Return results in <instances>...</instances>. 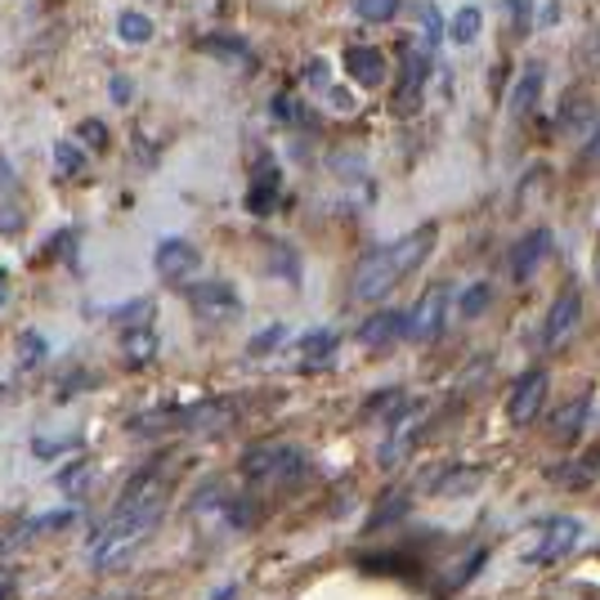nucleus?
Returning <instances> with one entry per match:
<instances>
[{
  "label": "nucleus",
  "instance_id": "f257e3e1",
  "mask_svg": "<svg viewBox=\"0 0 600 600\" xmlns=\"http://www.w3.org/2000/svg\"><path fill=\"white\" fill-rule=\"evenodd\" d=\"M435 237H439V228H435V224H417L413 233H404V237H399V243L368 252L364 261H358V270H354V287H349V296H354V301H364V305L386 301V296H390L408 274H417V270L426 265V256L435 252Z\"/></svg>",
  "mask_w": 600,
  "mask_h": 600
},
{
  "label": "nucleus",
  "instance_id": "f03ea898",
  "mask_svg": "<svg viewBox=\"0 0 600 600\" xmlns=\"http://www.w3.org/2000/svg\"><path fill=\"white\" fill-rule=\"evenodd\" d=\"M162 525V507L149 511H112L108 525L90 542V565L94 569H122L135 560V551L149 542V533Z\"/></svg>",
  "mask_w": 600,
  "mask_h": 600
},
{
  "label": "nucleus",
  "instance_id": "7ed1b4c3",
  "mask_svg": "<svg viewBox=\"0 0 600 600\" xmlns=\"http://www.w3.org/2000/svg\"><path fill=\"white\" fill-rule=\"evenodd\" d=\"M237 466H243L247 479H283V485H287V479L305 475L309 457L301 448H292V444H252Z\"/></svg>",
  "mask_w": 600,
  "mask_h": 600
},
{
  "label": "nucleus",
  "instance_id": "20e7f679",
  "mask_svg": "<svg viewBox=\"0 0 600 600\" xmlns=\"http://www.w3.org/2000/svg\"><path fill=\"white\" fill-rule=\"evenodd\" d=\"M237 426V404L228 395L197 399V404H175V430L180 435H228Z\"/></svg>",
  "mask_w": 600,
  "mask_h": 600
},
{
  "label": "nucleus",
  "instance_id": "39448f33",
  "mask_svg": "<svg viewBox=\"0 0 600 600\" xmlns=\"http://www.w3.org/2000/svg\"><path fill=\"white\" fill-rule=\"evenodd\" d=\"M184 301H189L193 318L206 323V327L233 323L237 314H243V301H237V292L228 283H184Z\"/></svg>",
  "mask_w": 600,
  "mask_h": 600
},
{
  "label": "nucleus",
  "instance_id": "423d86ee",
  "mask_svg": "<svg viewBox=\"0 0 600 600\" xmlns=\"http://www.w3.org/2000/svg\"><path fill=\"white\" fill-rule=\"evenodd\" d=\"M426 85H430V54H426L421 45H408V50H404V59H399V81H395V99H390V108H395L399 116H413V112L421 108Z\"/></svg>",
  "mask_w": 600,
  "mask_h": 600
},
{
  "label": "nucleus",
  "instance_id": "0eeeda50",
  "mask_svg": "<svg viewBox=\"0 0 600 600\" xmlns=\"http://www.w3.org/2000/svg\"><path fill=\"white\" fill-rule=\"evenodd\" d=\"M153 270H157L162 283L184 287L202 270V252H197V243H189V237H162L157 252H153Z\"/></svg>",
  "mask_w": 600,
  "mask_h": 600
},
{
  "label": "nucleus",
  "instance_id": "6e6552de",
  "mask_svg": "<svg viewBox=\"0 0 600 600\" xmlns=\"http://www.w3.org/2000/svg\"><path fill=\"white\" fill-rule=\"evenodd\" d=\"M578 542H582V525H578L573 516H551V520L538 529V542H533V551H529L525 560H529V565H556V560H565Z\"/></svg>",
  "mask_w": 600,
  "mask_h": 600
},
{
  "label": "nucleus",
  "instance_id": "1a4fd4ad",
  "mask_svg": "<svg viewBox=\"0 0 600 600\" xmlns=\"http://www.w3.org/2000/svg\"><path fill=\"white\" fill-rule=\"evenodd\" d=\"M547 390H551V377L542 368H529L511 386V395H507V421L511 426H533L538 413H542V404H547Z\"/></svg>",
  "mask_w": 600,
  "mask_h": 600
},
{
  "label": "nucleus",
  "instance_id": "9d476101",
  "mask_svg": "<svg viewBox=\"0 0 600 600\" xmlns=\"http://www.w3.org/2000/svg\"><path fill=\"white\" fill-rule=\"evenodd\" d=\"M444 309H448V287L435 283V287L408 309V340H417V345L439 340V332H444Z\"/></svg>",
  "mask_w": 600,
  "mask_h": 600
},
{
  "label": "nucleus",
  "instance_id": "9b49d317",
  "mask_svg": "<svg viewBox=\"0 0 600 600\" xmlns=\"http://www.w3.org/2000/svg\"><path fill=\"white\" fill-rule=\"evenodd\" d=\"M578 318H582V292H578V287H565V292L551 301L547 318H542V345H547V349H560V345L573 336Z\"/></svg>",
  "mask_w": 600,
  "mask_h": 600
},
{
  "label": "nucleus",
  "instance_id": "f8f14e48",
  "mask_svg": "<svg viewBox=\"0 0 600 600\" xmlns=\"http://www.w3.org/2000/svg\"><path fill=\"white\" fill-rule=\"evenodd\" d=\"M358 345L364 349H390L395 340L408 336V314L404 309H377L368 323H358Z\"/></svg>",
  "mask_w": 600,
  "mask_h": 600
},
{
  "label": "nucleus",
  "instance_id": "ddd939ff",
  "mask_svg": "<svg viewBox=\"0 0 600 600\" xmlns=\"http://www.w3.org/2000/svg\"><path fill=\"white\" fill-rule=\"evenodd\" d=\"M547 252H551V228H533V233H525L520 243H516V252H511V261H507L511 278H516V283H529V278L542 270Z\"/></svg>",
  "mask_w": 600,
  "mask_h": 600
},
{
  "label": "nucleus",
  "instance_id": "4468645a",
  "mask_svg": "<svg viewBox=\"0 0 600 600\" xmlns=\"http://www.w3.org/2000/svg\"><path fill=\"white\" fill-rule=\"evenodd\" d=\"M345 72H349V81H354V85L377 90V85L386 81L390 63H386V54H382V50H373V45H349V50H345Z\"/></svg>",
  "mask_w": 600,
  "mask_h": 600
},
{
  "label": "nucleus",
  "instance_id": "2eb2a0df",
  "mask_svg": "<svg viewBox=\"0 0 600 600\" xmlns=\"http://www.w3.org/2000/svg\"><path fill=\"white\" fill-rule=\"evenodd\" d=\"M197 50L211 54V59H220V63H228V68H237V72H252L256 68V50L243 37H233V32H211V37L197 41Z\"/></svg>",
  "mask_w": 600,
  "mask_h": 600
},
{
  "label": "nucleus",
  "instance_id": "dca6fc26",
  "mask_svg": "<svg viewBox=\"0 0 600 600\" xmlns=\"http://www.w3.org/2000/svg\"><path fill=\"white\" fill-rule=\"evenodd\" d=\"M274 206H278V162L261 153L252 171V189H247V215H270Z\"/></svg>",
  "mask_w": 600,
  "mask_h": 600
},
{
  "label": "nucleus",
  "instance_id": "f3484780",
  "mask_svg": "<svg viewBox=\"0 0 600 600\" xmlns=\"http://www.w3.org/2000/svg\"><path fill=\"white\" fill-rule=\"evenodd\" d=\"M479 479H485V470H479V466H470V470L466 466H444L435 479H426V489L439 494V498H457V494H470Z\"/></svg>",
  "mask_w": 600,
  "mask_h": 600
},
{
  "label": "nucleus",
  "instance_id": "a211bd4d",
  "mask_svg": "<svg viewBox=\"0 0 600 600\" xmlns=\"http://www.w3.org/2000/svg\"><path fill=\"white\" fill-rule=\"evenodd\" d=\"M587 413H591V395H578V399H569L565 408H556V413H551V435H556V439H573V435L582 430Z\"/></svg>",
  "mask_w": 600,
  "mask_h": 600
},
{
  "label": "nucleus",
  "instance_id": "6ab92c4d",
  "mask_svg": "<svg viewBox=\"0 0 600 600\" xmlns=\"http://www.w3.org/2000/svg\"><path fill=\"white\" fill-rule=\"evenodd\" d=\"M542 85H547V72H542V63H529L525 72H520V85H516V94H511V112L516 116H525L538 99H542Z\"/></svg>",
  "mask_w": 600,
  "mask_h": 600
},
{
  "label": "nucleus",
  "instance_id": "aec40b11",
  "mask_svg": "<svg viewBox=\"0 0 600 600\" xmlns=\"http://www.w3.org/2000/svg\"><path fill=\"white\" fill-rule=\"evenodd\" d=\"M122 354L131 358V364H153V358H157V332L153 327H126Z\"/></svg>",
  "mask_w": 600,
  "mask_h": 600
},
{
  "label": "nucleus",
  "instance_id": "412c9836",
  "mask_svg": "<svg viewBox=\"0 0 600 600\" xmlns=\"http://www.w3.org/2000/svg\"><path fill=\"white\" fill-rule=\"evenodd\" d=\"M404 413H408V395L404 390H377V399L368 404V417H382L386 430H395L404 421Z\"/></svg>",
  "mask_w": 600,
  "mask_h": 600
},
{
  "label": "nucleus",
  "instance_id": "4be33fe9",
  "mask_svg": "<svg viewBox=\"0 0 600 600\" xmlns=\"http://www.w3.org/2000/svg\"><path fill=\"white\" fill-rule=\"evenodd\" d=\"M479 28H485V10H479V6H461L452 14V23H448V37L457 45H475L479 41Z\"/></svg>",
  "mask_w": 600,
  "mask_h": 600
},
{
  "label": "nucleus",
  "instance_id": "5701e85b",
  "mask_svg": "<svg viewBox=\"0 0 600 600\" xmlns=\"http://www.w3.org/2000/svg\"><path fill=\"white\" fill-rule=\"evenodd\" d=\"M116 37H122L126 45H149L153 41V19L140 14V10H126L122 19H116Z\"/></svg>",
  "mask_w": 600,
  "mask_h": 600
},
{
  "label": "nucleus",
  "instance_id": "b1692460",
  "mask_svg": "<svg viewBox=\"0 0 600 600\" xmlns=\"http://www.w3.org/2000/svg\"><path fill=\"white\" fill-rule=\"evenodd\" d=\"M81 520V511L77 507H63V511H50V516H37L28 529H23V538H41V533H59V529H72Z\"/></svg>",
  "mask_w": 600,
  "mask_h": 600
},
{
  "label": "nucleus",
  "instance_id": "393cba45",
  "mask_svg": "<svg viewBox=\"0 0 600 600\" xmlns=\"http://www.w3.org/2000/svg\"><path fill=\"white\" fill-rule=\"evenodd\" d=\"M349 6H354V14L364 23H390L404 0H349Z\"/></svg>",
  "mask_w": 600,
  "mask_h": 600
},
{
  "label": "nucleus",
  "instance_id": "a878e982",
  "mask_svg": "<svg viewBox=\"0 0 600 600\" xmlns=\"http://www.w3.org/2000/svg\"><path fill=\"white\" fill-rule=\"evenodd\" d=\"M413 444H417V435H399V430H395V439H386V444L377 448V466H382V470H395V466L413 452Z\"/></svg>",
  "mask_w": 600,
  "mask_h": 600
},
{
  "label": "nucleus",
  "instance_id": "bb28decb",
  "mask_svg": "<svg viewBox=\"0 0 600 600\" xmlns=\"http://www.w3.org/2000/svg\"><path fill=\"white\" fill-rule=\"evenodd\" d=\"M301 349H305V358H309V368H318V364H327V358L336 354V336H332V332H309V336L301 340Z\"/></svg>",
  "mask_w": 600,
  "mask_h": 600
},
{
  "label": "nucleus",
  "instance_id": "cd10ccee",
  "mask_svg": "<svg viewBox=\"0 0 600 600\" xmlns=\"http://www.w3.org/2000/svg\"><path fill=\"white\" fill-rule=\"evenodd\" d=\"M489 301H494V287H489V283H475V287L461 292L457 309H461V318H479V314L489 309Z\"/></svg>",
  "mask_w": 600,
  "mask_h": 600
},
{
  "label": "nucleus",
  "instance_id": "c85d7f7f",
  "mask_svg": "<svg viewBox=\"0 0 600 600\" xmlns=\"http://www.w3.org/2000/svg\"><path fill=\"white\" fill-rule=\"evenodd\" d=\"M54 166H59V175H81L85 171V153L72 140H59L54 144Z\"/></svg>",
  "mask_w": 600,
  "mask_h": 600
},
{
  "label": "nucleus",
  "instance_id": "c756f323",
  "mask_svg": "<svg viewBox=\"0 0 600 600\" xmlns=\"http://www.w3.org/2000/svg\"><path fill=\"white\" fill-rule=\"evenodd\" d=\"M45 349H50V345H45V336L23 332V336H19V364H23V368H37L41 358H45Z\"/></svg>",
  "mask_w": 600,
  "mask_h": 600
},
{
  "label": "nucleus",
  "instance_id": "7c9ffc66",
  "mask_svg": "<svg viewBox=\"0 0 600 600\" xmlns=\"http://www.w3.org/2000/svg\"><path fill=\"white\" fill-rule=\"evenodd\" d=\"M77 140H81L85 149H108V126L99 122V116H85V122L77 126Z\"/></svg>",
  "mask_w": 600,
  "mask_h": 600
},
{
  "label": "nucleus",
  "instance_id": "2f4dec72",
  "mask_svg": "<svg viewBox=\"0 0 600 600\" xmlns=\"http://www.w3.org/2000/svg\"><path fill=\"white\" fill-rule=\"evenodd\" d=\"M274 116H278V122H287V126H301V122H305L301 103H296L287 90H278V94H274Z\"/></svg>",
  "mask_w": 600,
  "mask_h": 600
},
{
  "label": "nucleus",
  "instance_id": "473e14b6",
  "mask_svg": "<svg viewBox=\"0 0 600 600\" xmlns=\"http://www.w3.org/2000/svg\"><path fill=\"white\" fill-rule=\"evenodd\" d=\"M421 28H426V45L435 50V45L444 41V19H439V10H435V0H426V6H421Z\"/></svg>",
  "mask_w": 600,
  "mask_h": 600
},
{
  "label": "nucleus",
  "instance_id": "72a5a7b5",
  "mask_svg": "<svg viewBox=\"0 0 600 600\" xmlns=\"http://www.w3.org/2000/svg\"><path fill=\"white\" fill-rule=\"evenodd\" d=\"M278 340H287V323H274V327H265L261 336H252V345H247V354H270Z\"/></svg>",
  "mask_w": 600,
  "mask_h": 600
},
{
  "label": "nucleus",
  "instance_id": "f704fd0d",
  "mask_svg": "<svg viewBox=\"0 0 600 600\" xmlns=\"http://www.w3.org/2000/svg\"><path fill=\"white\" fill-rule=\"evenodd\" d=\"M305 81H309L314 90H327V85H332V68H327V59H309V63H305Z\"/></svg>",
  "mask_w": 600,
  "mask_h": 600
},
{
  "label": "nucleus",
  "instance_id": "c9c22d12",
  "mask_svg": "<svg viewBox=\"0 0 600 600\" xmlns=\"http://www.w3.org/2000/svg\"><path fill=\"white\" fill-rule=\"evenodd\" d=\"M85 479H90V466H85V461H72V470H63V475H59V489H63V494H72V489H81V485H85Z\"/></svg>",
  "mask_w": 600,
  "mask_h": 600
},
{
  "label": "nucleus",
  "instance_id": "e433bc0d",
  "mask_svg": "<svg viewBox=\"0 0 600 600\" xmlns=\"http://www.w3.org/2000/svg\"><path fill=\"white\" fill-rule=\"evenodd\" d=\"M19 228H23V220H19V211H14V206H6V211H0V233L10 237V233H19Z\"/></svg>",
  "mask_w": 600,
  "mask_h": 600
},
{
  "label": "nucleus",
  "instance_id": "4c0bfd02",
  "mask_svg": "<svg viewBox=\"0 0 600 600\" xmlns=\"http://www.w3.org/2000/svg\"><path fill=\"white\" fill-rule=\"evenodd\" d=\"M112 99H116V103L131 99V81H126V77H112Z\"/></svg>",
  "mask_w": 600,
  "mask_h": 600
},
{
  "label": "nucleus",
  "instance_id": "58836bf2",
  "mask_svg": "<svg viewBox=\"0 0 600 600\" xmlns=\"http://www.w3.org/2000/svg\"><path fill=\"white\" fill-rule=\"evenodd\" d=\"M511 14H516V23H520V32L529 28V0H511Z\"/></svg>",
  "mask_w": 600,
  "mask_h": 600
},
{
  "label": "nucleus",
  "instance_id": "ea45409f",
  "mask_svg": "<svg viewBox=\"0 0 600 600\" xmlns=\"http://www.w3.org/2000/svg\"><path fill=\"white\" fill-rule=\"evenodd\" d=\"M10 591H14V573L0 569V600H10Z\"/></svg>",
  "mask_w": 600,
  "mask_h": 600
},
{
  "label": "nucleus",
  "instance_id": "a19ab883",
  "mask_svg": "<svg viewBox=\"0 0 600 600\" xmlns=\"http://www.w3.org/2000/svg\"><path fill=\"white\" fill-rule=\"evenodd\" d=\"M0 184H6V189L14 184V171H10V162H6V153H0Z\"/></svg>",
  "mask_w": 600,
  "mask_h": 600
},
{
  "label": "nucleus",
  "instance_id": "79ce46f5",
  "mask_svg": "<svg viewBox=\"0 0 600 600\" xmlns=\"http://www.w3.org/2000/svg\"><path fill=\"white\" fill-rule=\"evenodd\" d=\"M211 600H237V587H233V582H228V587H220V591H215V596H211Z\"/></svg>",
  "mask_w": 600,
  "mask_h": 600
},
{
  "label": "nucleus",
  "instance_id": "37998d69",
  "mask_svg": "<svg viewBox=\"0 0 600 600\" xmlns=\"http://www.w3.org/2000/svg\"><path fill=\"white\" fill-rule=\"evenodd\" d=\"M6 296H10V274L0 270V305H6Z\"/></svg>",
  "mask_w": 600,
  "mask_h": 600
},
{
  "label": "nucleus",
  "instance_id": "c03bdc74",
  "mask_svg": "<svg viewBox=\"0 0 600 600\" xmlns=\"http://www.w3.org/2000/svg\"><path fill=\"white\" fill-rule=\"evenodd\" d=\"M591 153L600 157V126H596V135H591Z\"/></svg>",
  "mask_w": 600,
  "mask_h": 600
},
{
  "label": "nucleus",
  "instance_id": "a18cd8bd",
  "mask_svg": "<svg viewBox=\"0 0 600 600\" xmlns=\"http://www.w3.org/2000/svg\"><path fill=\"white\" fill-rule=\"evenodd\" d=\"M596 287H600V247H596Z\"/></svg>",
  "mask_w": 600,
  "mask_h": 600
}]
</instances>
